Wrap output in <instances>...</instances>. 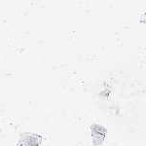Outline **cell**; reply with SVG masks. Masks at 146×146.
<instances>
[{
  "label": "cell",
  "mask_w": 146,
  "mask_h": 146,
  "mask_svg": "<svg viewBox=\"0 0 146 146\" xmlns=\"http://www.w3.org/2000/svg\"><path fill=\"white\" fill-rule=\"evenodd\" d=\"M40 139L34 135H27L25 138H22L17 146H38Z\"/></svg>",
  "instance_id": "1"
}]
</instances>
